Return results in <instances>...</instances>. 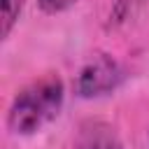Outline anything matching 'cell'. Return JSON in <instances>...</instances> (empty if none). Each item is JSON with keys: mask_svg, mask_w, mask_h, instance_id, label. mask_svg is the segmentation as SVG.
<instances>
[{"mask_svg": "<svg viewBox=\"0 0 149 149\" xmlns=\"http://www.w3.org/2000/svg\"><path fill=\"white\" fill-rule=\"evenodd\" d=\"M65 88L58 74H47L28 86H23L9 109H7V128L12 135H33L54 121L63 107Z\"/></svg>", "mask_w": 149, "mask_h": 149, "instance_id": "6da1fadb", "label": "cell"}, {"mask_svg": "<svg viewBox=\"0 0 149 149\" xmlns=\"http://www.w3.org/2000/svg\"><path fill=\"white\" fill-rule=\"evenodd\" d=\"M123 79H126L123 65L114 56L100 51V54H93L81 65V70L77 72V77H74V93L79 98H84V100L100 98V95H107V93L116 91Z\"/></svg>", "mask_w": 149, "mask_h": 149, "instance_id": "7a4b0ae2", "label": "cell"}, {"mask_svg": "<svg viewBox=\"0 0 149 149\" xmlns=\"http://www.w3.org/2000/svg\"><path fill=\"white\" fill-rule=\"evenodd\" d=\"M74 149H123V144L107 121H84L79 126Z\"/></svg>", "mask_w": 149, "mask_h": 149, "instance_id": "3957f363", "label": "cell"}, {"mask_svg": "<svg viewBox=\"0 0 149 149\" xmlns=\"http://www.w3.org/2000/svg\"><path fill=\"white\" fill-rule=\"evenodd\" d=\"M144 2H147V0H114V2H112V9H109L107 28H119V26L128 23Z\"/></svg>", "mask_w": 149, "mask_h": 149, "instance_id": "277c9868", "label": "cell"}, {"mask_svg": "<svg viewBox=\"0 0 149 149\" xmlns=\"http://www.w3.org/2000/svg\"><path fill=\"white\" fill-rule=\"evenodd\" d=\"M26 0H2V37H9Z\"/></svg>", "mask_w": 149, "mask_h": 149, "instance_id": "5b68a950", "label": "cell"}, {"mask_svg": "<svg viewBox=\"0 0 149 149\" xmlns=\"http://www.w3.org/2000/svg\"><path fill=\"white\" fill-rule=\"evenodd\" d=\"M77 2H79V0H37L40 9H42L44 14H61V12L70 9V7H74Z\"/></svg>", "mask_w": 149, "mask_h": 149, "instance_id": "8992f818", "label": "cell"}]
</instances>
